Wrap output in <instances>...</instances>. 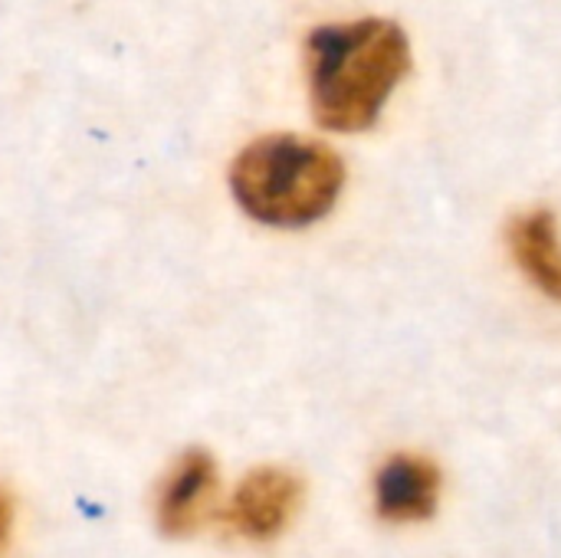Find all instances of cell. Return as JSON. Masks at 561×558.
I'll list each match as a JSON object with an SVG mask.
<instances>
[{"label":"cell","mask_w":561,"mask_h":558,"mask_svg":"<svg viewBox=\"0 0 561 558\" xmlns=\"http://www.w3.org/2000/svg\"><path fill=\"white\" fill-rule=\"evenodd\" d=\"M411 69L408 33L394 20L365 16L319 26L309 36V99L322 128L365 132Z\"/></svg>","instance_id":"1"},{"label":"cell","mask_w":561,"mask_h":558,"mask_svg":"<svg viewBox=\"0 0 561 558\" xmlns=\"http://www.w3.org/2000/svg\"><path fill=\"white\" fill-rule=\"evenodd\" d=\"M237 204L270 227H306L322 220L345 184L342 158L309 138L270 135L247 145L230 171Z\"/></svg>","instance_id":"2"},{"label":"cell","mask_w":561,"mask_h":558,"mask_svg":"<svg viewBox=\"0 0 561 558\" xmlns=\"http://www.w3.org/2000/svg\"><path fill=\"white\" fill-rule=\"evenodd\" d=\"M299 500H302V483L289 470L263 467L240 483L227 510V520L243 539L263 543L289 526L293 513L299 510Z\"/></svg>","instance_id":"3"},{"label":"cell","mask_w":561,"mask_h":558,"mask_svg":"<svg viewBox=\"0 0 561 558\" xmlns=\"http://www.w3.org/2000/svg\"><path fill=\"white\" fill-rule=\"evenodd\" d=\"M440 474L431 460L421 457H391L375 480L378 513L391 523H417L437 510Z\"/></svg>","instance_id":"4"},{"label":"cell","mask_w":561,"mask_h":558,"mask_svg":"<svg viewBox=\"0 0 561 558\" xmlns=\"http://www.w3.org/2000/svg\"><path fill=\"white\" fill-rule=\"evenodd\" d=\"M214 487H217L214 460L201 451L184 454L161 483L158 526L171 536L191 533L197 526V520L204 516L207 500L214 497Z\"/></svg>","instance_id":"5"},{"label":"cell","mask_w":561,"mask_h":558,"mask_svg":"<svg viewBox=\"0 0 561 558\" xmlns=\"http://www.w3.org/2000/svg\"><path fill=\"white\" fill-rule=\"evenodd\" d=\"M510 250L536 289L561 303V243L556 214L529 210L510 224Z\"/></svg>","instance_id":"6"},{"label":"cell","mask_w":561,"mask_h":558,"mask_svg":"<svg viewBox=\"0 0 561 558\" xmlns=\"http://www.w3.org/2000/svg\"><path fill=\"white\" fill-rule=\"evenodd\" d=\"M7 533H10V510H7V503L0 500V549H3V543H7Z\"/></svg>","instance_id":"7"}]
</instances>
